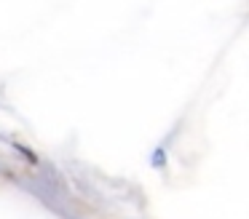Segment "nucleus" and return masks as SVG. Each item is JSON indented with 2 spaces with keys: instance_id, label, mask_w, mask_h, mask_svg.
Instances as JSON below:
<instances>
[{
  "instance_id": "1",
  "label": "nucleus",
  "mask_w": 249,
  "mask_h": 219,
  "mask_svg": "<svg viewBox=\"0 0 249 219\" xmlns=\"http://www.w3.org/2000/svg\"><path fill=\"white\" fill-rule=\"evenodd\" d=\"M163 166H166V147L158 144V147L153 150V168H163Z\"/></svg>"
}]
</instances>
